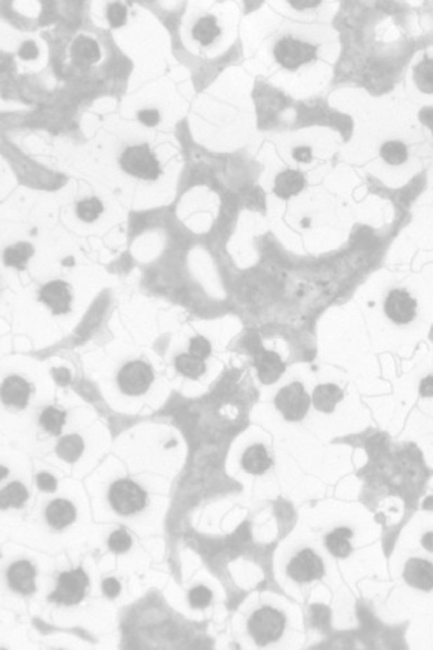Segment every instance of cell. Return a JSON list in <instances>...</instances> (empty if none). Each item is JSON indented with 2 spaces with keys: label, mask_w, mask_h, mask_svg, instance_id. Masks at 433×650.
Listing matches in <instances>:
<instances>
[{
  "label": "cell",
  "mask_w": 433,
  "mask_h": 650,
  "mask_svg": "<svg viewBox=\"0 0 433 650\" xmlns=\"http://www.w3.org/2000/svg\"><path fill=\"white\" fill-rule=\"evenodd\" d=\"M119 164L125 173L142 180H154L161 175L160 163L148 144L126 148L119 157Z\"/></svg>",
  "instance_id": "obj_1"
},
{
  "label": "cell",
  "mask_w": 433,
  "mask_h": 650,
  "mask_svg": "<svg viewBox=\"0 0 433 650\" xmlns=\"http://www.w3.org/2000/svg\"><path fill=\"white\" fill-rule=\"evenodd\" d=\"M284 626V615L272 607H262L253 612L248 622L249 634L260 646L278 641L282 637Z\"/></svg>",
  "instance_id": "obj_2"
},
{
  "label": "cell",
  "mask_w": 433,
  "mask_h": 650,
  "mask_svg": "<svg viewBox=\"0 0 433 650\" xmlns=\"http://www.w3.org/2000/svg\"><path fill=\"white\" fill-rule=\"evenodd\" d=\"M109 501L116 514L129 517L144 510L147 492L131 479H118L110 486Z\"/></svg>",
  "instance_id": "obj_3"
},
{
  "label": "cell",
  "mask_w": 433,
  "mask_h": 650,
  "mask_svg": "<svg viewBox=\"0 0 433 650\" xmlns=\"http://www.w3.org/2000/svg\"><path fill=\"white\" fill-rule=\"evenodd\" d=\"M88 583V576L81 568L64 572L57 580L56 590L49 595V602L65 606L79 604L86 596Z\"/></svg>",
  "instance_id": "obj_4"
},
{
  "label": "cell",
  "mask_w": 433,
  "mask_h": 650,
  "mask_svg": "<svg viewBox=\"0 0 433 650\" xmlns=\"http://www.w3.org/2000/svg\"><path fill=\"white\" fill-rule=\"evenodd\" d=\"M274 56L283 68L293 71L314 60L317 56V48L301 39L284 37L275 45Z\"/></svg>",
  "instance_id": "obj_5"
},
{
  "label": "cell",
  "mask_w": 433,
  "mask_h": 650,
  "mask_svg": "<svg viewBox=\"0 0 433 650\" xmlns=\"http://www.w3.org/2000/svg\"><path fill=\"white\" fill-rule=\"evenodd\" d=\"M310 397L301 383H293L282 387L275 397V405L288 421H300L310 408Z\"/></svg>",
  "instance_id": "obj_6"
},
{
  "label": "cell",
  "mask_w": 433,
  "mask_h": 650,
  "mask_svg": "<svg viewBox=\"0 0 433 650\" xmlns=\"http://www.w3.org/2000/svg\"><path fill=\"white\" fill-rule=\"evenodd\" d=\"M153 380L154 376L151 366L142 361H134L125 364L116 376L119 389L128 396L144 394L151 387Z\"/></svg>",
  "instance_id": "obj_7"
},
{
  "label": "cell",
  "mask_w": 433,
  "mask_h": 650,
  "mask_svg": "<svg viewBox=\"0 0 433 650\" xmlns=\"http://www.w3.org/2000/svg\"><path fill=\"white\" fill-rule=\"evenodd\" d=\"M287 574L297 583H310L324 576V564L310 549H303L287 565Z\"/></svg>",
  "instance_id": "obj_8"
},
{
  "label": "cell",
  "mask_w": 433,
  "mask_h": 650,
  "mask_svg": "<svg viewBox=\"0 0 433 650\" xmlns=\"http://www.w3.org/2000/svg\"><path fill=\"white\" fill-rule=\"evenodd\" d=\"M415 300L405 290H393L385 301V312L396 324H408L415 316Z\"/></svg>",
  "instance_id": "obj_9"
},
{
  "label": "cell",
  "mask_w": 433,
  "mask_h": 650,
  "mask_svg": "<svg viewBox=\"0 0 433 650\" xmlns=\"http://www.w3.org/2000/svg\"><path fill=\"white\" fill-rule=\"evenodd\" d=\"M39 301L49 306L53 314H65L71 310L72 294L69 285L64 281H52L39 291Z\"/></svg>",
  "instance_id": "obj_10"
},
{
  "label": "cell",
  "mask_w": 433,
  "mask_h": 650,
  "mask_svg": "<svg viewBox=\"0 0 433 650\" xmlns=\"http://www.w3.org/2000/svg\"><path fill=\"white\" fill-rule=\"evenodd\" d=\"M8 585L22 595L36 592V569L32 562L20 559L11 564L7 569Z\"/></svg>",
  "instance_id": "obj_11"
},
{
  "label": "cell",
  "mask_w": 433,
  "mask_h": 650,
  "mask_svg": "<svg viewBox=\"0 0 433 650\" xmlns=\"http://www.w3.org/2000/svg\"><path fill=\"white\" fill-rule=\"evenodd\" d=\"M405 581L421 591L433 590V565L422 558H411L404 571Z\"/></svg>",
  "instance_id": "obj_12"
},
{
  "label": "cell",
  "mask_w": 433,
  "mask_h": 650,
  "mask_svg": "<svg viewBox=\"0 0 433 650\" xmlns=\"http://www.w3.org/2000/svg\"><path fill=\"white\" fill-rule=\"evenodd\" d=\"M1 402L7 406H15L19 409L26 408L32 393V386L19 376H11L4 380L1 385Z\"/></svg>",
  "instance_id": "obj_13"
},
{
  "label": "cell",
  "mask_w": 433,
  "mask_h": 650,
  "mask_svg": "<svg viewBox=\"0 0 433 650\" xmlns=\"http://www.w3.org/2000/svg\"><path fill=\"white\" fill-rule=\"evenodd\" d=\"M253 364L258 370L259 380L265 385L277 383L286 370V364L274 351H260L255 355Z\"/></svg>",
  "instance_id": "obj_14"
},
{
  "label": "cell",
  "mask_w": 433,
  "mask_h": 650,
  "mask_svg": "<svg viewBox=\"0 0 433 650\" xmlns=\"http://www.w3.org/2000/svg\"><path fill=\"white\" fill-rule=\"evenodd\" d=\"M45 517L51 527L55 530H62L75 522V505L68 500L57 498L46 507Z\"/></svg>",
  "instance_id": "obj_15"
},
{
  "label": "cell",
  "mask_w": 433,
  "mask_h": 650,
  "mask_svg": "<svg viewBox=\"0 0 433 650\" xmlns=\"http://www.w3.org/2000/svg\"><path fill=\"white\" fill-rule=\"evenodd\" d=\"M344 399V393L338 385L335 383H324L319 385L314 392L312 402L314 404L316 409L324 413H332L336 405Z\"/></svg>",
  "instance_id": "obj_16"
},
{
  "label": "cell",
  "mask_w": 433,
  "mask_h": 650,
  "mask_svg": "<svg viewBox=\"0 0 433 650\" xmlns=\"http://www.w3.org/2000/svg\"><path fill=\"white\" fill-rule=\"evenodd\" d=\"M305 176L303 173L295 170H286L279 173L275 179L274 192L283 199H288L293 195H297L305 187Z\"/></svg>",
  "instance_id": "obj_17"
},
{
  "label": "cell",
  "mask_w": 433,
  "mask_h": 650,
  "mask_svg": "<svg viewBox=\"0 0 433 650\" xmlns=\"http://www.w3.org/2000/svg\"><path fill=\"white\" fill-rule=\"evenodd\" d=\"M72 60L79 67H88L100 58V49L95 39L79 36L72 45Z\"/></svg>",
  "instance_id": "obj_18"
},
{
  "label": "cell",
  "mask_w": 433,
  "mask_h": 650,
  "mask_svg": "<svg viewBox=\"0 0 433 650\" xmlns=\"http://www.w3.org/2000/svg\"><path fill=\"white\" fill-rule=\"evenodd\" d=\"M241 465L245 472L259 476L271 467L272 460L268 457V453L263 444H255L245 451L241 459Z\"/></svg>",
  "instance_id": "obj_19"
},
{
  "label": "cell",
  "mask_w": 433,
  "mask_h": 650,
  "mask_svg": "<svg viewBox=\"0 0 433 650\" xmlns=\"http://www.w3.org/2000/svg\"><path fill=\"white\" fill-rule=\"evenodd\" d=\"M352 531L347 527H340L333 530L331 534H328L325 538V545L328 550L338 557V558H347L348 555L352 553V546L349 543V539L352 538Z\"/></svg>",
  "instance_id": "obj_20"
},
{
  "label": "cell",
  "mask_w": 433,
  "mask_h": 650,
  "mask_svg": "<svg viewBox=\"0 0 433 650\" xmlns=\"http://www.w3.org/2000/svg\"><path fill=\"white\" fill-rule=\"evenodd\" d=\"M221 34V29L217 23L215 17L205 15L192 26V37L202 45L213 44L217 37Z\"/></svg>",
  "instance_id": "obj_21"
},
{
  "label": "cell",
  "mask_w": 433,
  "mask_h": 650,
  "mask_svg": "<svg viewBox=\"0 0 433 650\" xmlns=\"http://www.w3.org/2000/svg\"><path fill=\"white\" fill-rule=\"evenodd\" d=\"M83 451H84V440L76 434L67 435L57 443V456L69 463H74L80 458Z\"/></svg>",
  "instance_id": "obj_22"
},
{
  "label": "cell",
  "mask_w": 433,
  "mask_h": 650,
  "mask_svg": "<svg viewBox=\"0 0 433 650\" xmlns=\"http://www.w3.org/2000/svg\"><path fill=\"white\" fill-rule=\"evenodd\" d=\"M27 498H29V492L25 488V485L15 481V482L8 484L0 492V507L1 510H7L10 507L20 508L26 503Z\"/></svg>",
  "instance_id": "obj_23"
},
{
  "label": "cell",
  "mask_w": 433,
  "mask_h": 650,
  "mask_svg": "<svg viewBox=\"0 0 433 650\" xmlns=\"http://www.w3.org/2000/svg\"><path fill=\"white\" fill-rule=\"evenodd\" d=\"M34 255V247L30 243H18L8 247L4 252V263L8 267L25 270L29 259Z\"/></svg>",
  "instance_id": "obj_24"
},
{
  "label": "cell",
  "mask_w": 433,
  "mask_h": 650,
  "mask_svg": "<svg viewBox=\"0 0 433 650\" xmlns=\"http://www.w3.org/2000/svg\"><path fill=\"white\" fill-rule=\"evenodd\" d=\"M175 366L180 374L189 378H199L206 371L204 359H199L191 354H182L175 359Z\"/></svg>",
  "instance_id": "obj_25"
},
{
  "label": "cell",
  "mask_w": 433,
  "mask_h": 650,
  "mask_svg": "<svg viewBox=\"0 0 433 650\" xmlns=\"http://www.w3.org/2000/svg\"><path fill=\"white\" fill-rule=\"evenodd\" d=\"M65 420H67V412L60 411L55 406L45 408L39 416V424L44 427V430L51 432L55 437H58L61 434Z\"/></svg>",
  "instance_id": "obj_26"
},
{
  "label": "cell",
  "mask_w": 433,
  "mask_h": 650,
  "mask_svg": "<svg viewBox=\"0 0 433 650\" xmlns=\"http://www.w3.org/2000/svg\"><path fill=\"white\" fill-rule=\"evenodd\" d=\"M415 83L424 94H433V58H425L415 67Z\"/></svg>",
  "instance_id": "obj_27"
},
{
  "label": "cell",
  "mask_w": 433,
  "mask_h": 650,
  "mask_svg": "<svg viewBox=\"0 0 433 650\" xmlns=\"http://www.w3.org/2000/svg\"><path fill=\"white\" fill-rule=\"evenodd\" d=\"M380 156L386 163L399 166L408 159V148L401 141H387L380 148Z\"/></svg>",
  "instance_id": "obj_28"
},
{
  "label": "cell",
  "mask_w": 433,
  "mask_h": 650,
  "mask_svg": "<svg viewBox=\"0 0 433 650\" xmlns=\"http://www.w3.org/2000/svg\"><path fill=\"white\" fill-rule=\"evenodd\" d=\"M76 213L81 221L94 223L95 220L103 213V204L98 198H88V199L80 201L76 205Z\"/></svg>",
  "instance_id": "obj_29"
},
{
  "label": "cell",
  "mask_w": 433,
  "mask_h": 650,
  "mask_svg": "<svg viewBox=\"0 0 433 650\" xmlns=\"http://www.w3.org/2000/svg\"><path fill=\"white\" fill-rule=\"evenodd\" d=\"M109 548L114 553H125L132 548V538L125 530H116L109 538Z\"/></svg>",
  "instance_id": "obj_30"
},
{
  "label": "cell",
  "mask_w": 433,
  "mask_h": 650,
  "mask_svg": "<svg viewBox=\"0 0 433 650\" xmlns=\"http://www.w3.org/2000/svg\"><path fill=\"white\" fill-rule=\"evenodd\" d=\"M213 599V593L211 591L204 587V585H199V587H195L191 590V592L189 595V604L195 609H204V607H208Z\"/></svg>",
  "instance_id": "obj_31"
},
{
  "label": "cell",
  "mask_w": 433,
  "mask_h": 650,
  "mask_svg": "<svg viewBox=\"0 0 433 650\" xmlns=\"http://www.w3.org/2000/svg\"><path fill=\"white\" fill-rule=\"evenodd\" d=\"M107 20L114 29L124 26L128 20V11L125 6L121 3H112L107 8Z\"/></svg>",
  "instance_id": "obj_32"
},
{
  "label": "cell",
  "mask_w": 433,
  "mask_h": 650,
  "mask_svg": "<svg viewBox=\"0 0 433 650\" xmlns=\"http://www.w3.org/2000/svg\"><path fill=\"white\" fill-rule=\"evenodd\" d=\"M189 354L199 359H206L211 354V345L206 338L195 336L189 340Z\"/></svg>",
  "instance_id": "obj_33"
},
{
  "label": "cell",
  "mask_w": 433,
  "mask_h": 650,
  "mask_svg": "<svg viewBox=\"0 0 433 650\" xmlns=\"http://www.w3.org/2000/svg\"><path fill=\"white\" fill-rule=\"evenodd\" d=\"M38 488L44 492L52 493L57 489V479L49 473H39L37 476Z\"/></svg>",
  "instance_id": "obj_34"
},
{
  "label": "cell",
  "mask_w": 433,
  "mask_h": 650,
  "mask_svg": "<svg viewBox=\"0 0 433 650\" xmlns=\"http://www.w3.org/2000/svg\"><path fill=\"white\" fill-rule=\"evenodd\" d=\"M138 121L141 124H144L145 126H156L159 122H160V113L154 109H145V110H141L138 112Z\"/></svg>",
  "instance_id": "obj_35"
},
{
  "label": "cell",
  "mask_w": 433,
  "mask_h": 650,
  "mask_svg": "<svg viewBox=\"0 0 433 650\" xmlns=\"http://www.w3.org/2000/svg\"><path fill=\"white\" fill-rule=\"evenodd\" d=\"M102 588H103L105 595L109 596V597H115V596H118L119 592H121V584H119V581H118L116 578H114V577L106 578V580L103 581V584H102Z\"/></svg>",
  "instance_id": "obj_36"
},
{
  "label": "cell",
  "mask_w": 433,
  "mask_h": 650,
  "mask_svg": "<svg viewBox=\"0 0 433 650\" xmlns=\"http://www.w3.org/2000/svg\"><path fill=\"white\" fill-rule=\"evenodd\" d=\"M19 56L23 60H33L38 56V48L37 45L32 41H27L25 42L20 49H19Z\"/></svg>",
  "instance_id": "obj_37"
},
{
  "label": "cell",
  "mask_w": 433,
  "mask_h": 650,
  "mask_svg": "<svg viewBox=\"0 0 433 650\" xmlns=\"http://www.w3.org/2000/svg\"><path fill=\"white\" fill-rule=\"evenodd\" d=\"M293 157L300 163H309L312 160V150L309 147H298L294 150Z\"/></svg>",
  "instance_id": "obj_38"
},
{
  "label": "cell",
  "mask_w": 433,
  "mask_h": 650,
  "mask_svg": "<svg viewBox=\"0 0 433 650\" xmlns=\"http://www.w3.org/2000/svg\"><path fill=\"white\" fill-rule=\"evenodd\" d=\"M420 394L422 397H433V376L425 377L420 383Z\"/></svg>",
  "instance_id": "obj_39"
},
{
  "label": "cell",
  "mask_w": 433,
  "mask_h": 650,
  "mask_svg": "<svg viewBox=\"0 0 433 650\" xmlns=\"http://www.w3.org/2000/svg\"><path fill=\"white\" fill-rule=\"evenodd\" d=\"M53 376L60 385H68L71 381V374L67 369H55Z\"/></svg>",
  "instance_id": "obj_40"
},
{
  "label": "cell",
  "mask_w": 433,
  "mask_h": 650,
  "mask_svg": "<svg viewBox=\"0 0 433 650\" xmlns=\"http://www.w3.org/2000/svg\"><path fill=\"white\" fill-rule=\"evenodd\" d=\"M290 4L298 10H303V8H312V7L320 6V1H291Z\"/></svg>",
  "instance_id": "obj_41"
},
{
  "label": "cell",
  "mask_w": 433,
  "mask_h": 650,
  "mask_svg": "<svg viewBox=\"0 0 433 650\" xmlns=\"http://www.w3.org/2000/svg\"><path fill=\"white\" fill-rule=\"evenodd\" d=\"M421 543H422V546L425 548V550H428V552L433 553V531L427 533L425 536H422Z\"/></svg>",
  "instance_id": "obj_42"
},
{
  "label": "cell",
  "mask_w": 433,
  "mask_h": 650,
  "mask_svg": "<svg viewBox=\"0 0 433 650\" xmlns=\"http://www.w3.org/2000/svg\"><path fill=\"white\" fill-rule=\"evenodd\" d=\"M424 508H425V510H433V498H432V496H431V498H427V500H425V501H424Z\"/></svg>",
  "instance_id": "obj_43"
},
{
  "label": "cell",
  "mask_w": 433,
  "mask_h": 650,
  "mask_svg": "<svg viewBox=\"0 0 433 650\" xmlns=\"http://www.w3.org/2000/svg\"><path fill=\"white\" fill-rule=\"evenodd\" d=\"M62 265H64V266H74V259H72V258H68L67 260L64 259Z\"/></svg>",
  "instance_id": "obj_44"
}]
</instances>
